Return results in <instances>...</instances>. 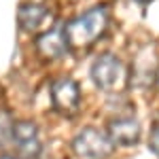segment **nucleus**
I'll return each mask as SVG.
<instances>
[{"instance_id":"7","label":"nucleus","mask_w":159,"mask_h":159,"mask_svg":"<svg viewBox=\"0 0 159 159\" xmlns=\"http://www.w3.org/2000/svg\"><path fill=\"white\" fill-rule=\"evenodd\" d=\"M34 49H36L38 57L43 61H57L66 57L68 53V40H66V32L64 25H51L49 30H45L43 34H38L34 40Z\"/></svg>"},{"instance_id":"4","label":"nucleus","mask_w":159,"mask_h":159,"mask_svg":"<svg viewBox=\"0 0 159 159\" xmlns=\"http://www.w3.org/2000/svg\"><path fill=\"white\" fill-rule=\"evenodd\" d=\"M51 104L61 117H74L81 110V85L70 76H57L51 83Z\"/></svg>"},{"instance_id":"1","label":"nucleus","mask_w":159,"mask_h":159,"mask_svg":"<svg viewBox=\"0 0 159 159\" xmlns=\"http://www.w3.org/2000/svg\"><path fill=\"white\" fill-rule=\"evenodd\" d=\"M108 28V11L106 7H93L83 15L70 19L64 25L68 49L72 51H87L91 45H96L104 36Z\"/></svg>"},{"instance_id":"5","label":"nucleus","mask_w":159,"mask_h":159,"mask_svg":"<svg viewBox=\"0 0 159 159\" xmlns=\"http://www.w3.org/2000/svg\"><path fill=\"white\" fill-rule=\"evenodd\" d=\"M17 21H19V28L28 32V34H43L45 30H49L53 21H55V13L49 4L45 2H24L19 7V13H17Z\"/></svg>"},{"instance_id":"6","label":"nucleus","mask_w":159,"mask_h":159,"mask_svg":"<svg viewBox=\"0 0 159 159\" xmlns=\"http://www.w3.org/2000/svg\"><path fill=\"white\" fill-rule=\"evenodd\" d=\"M13 147L19 159H36L43 151L36 123L28 119L13 121Z\"/></svg>"},{"instance_id":"8","label":"nucleus","mask_w":159,"mask_h":159,"mask_svg":"<svg viewBox=\"0 0 159 159\" xmlns=\"http://www.w3.org/2000/svg\"><path fill=\"white\" fill-rule=\"evenodd\" d=\"M108 134L110 142L115 147H134L140 142V123L136 121L134 117H117V119H110L108 121Z\"/></svg>"},{"instance_id":"13","label":"nucleus","mask_w":159,"mask_h":159,"mask_svg":"<svg viewBox=\"0 0 159 159\" xmlns=\"http://www.w3.org/2000/svg\"><path fill=\"white\" fill-rule=\"evenodd\" d=\"M140 4H148V2H153V0H138Z\"/></svg>"},{"instance_id":"11","label":"nucleus","mask_w":159,"mask_h":159,"mask_svg":"<svg viewBox=\"0 0 159 159\" xmlns=\"http://www.w3.org/2000/svg\"><path fill=\"white\" fill-rule=\"evenodd\" d=\"M0 159H19V157H17V155H11V153H2Z\"/></svg>"},{"instance_id":"9","label":"nucleus","mask_w":159,"mask_h":159,"mask_svg":"<svg viewBox=\"0 0 159 159\" xmlns=\"http://www.w3.org/2000/svg\"><path fill=\"white\" fill-rule=\"evenodd\" d=\"M13 144V119L7 110H0V148Z\"/></svg>"},{"instance_id":"3","label":"nucleus","mask_w":159,"mask_h":159,"mask_svg":"<svg viewBox=\"0 0 159 159\" xmlns=\"http://www.w3.org/2000/svg\"><path fill=\"white\" fill-rule=\"evenodd\" d=\"M72 153L79 159H108L115 151L106 132L98 127H83L72 138Z\"/></svg>"},{"instance_id":"10","label":"nucleus","mask_w":159,"mask_h":159,"mask_svg":"<svg viewBox=\"0 0 159 159\" xmlns=\"http://www.w3.org/2000/svg\"><path fill=\"white\" fill-rule=\"evenodd\" d=\"M148 148L159 157V123L151 129V136H148Z\"/></svg>"},{"instance_id":"12","label":"nucleus","mask_w":159,"mask_h":159,"mask_svg":"<svg viewBox=\"0 0 159 159\" xmlns=\"http://www.w3.org/2000/svg\"><path fill=\"white\" fill-rule=\"evenodd\" d=\"M155 85H157V89H159V68H157V72H155Z\"/></svg>"},{"instance_id":"2","label":"nucleus","mask_w":159,"mask_h":159,"mask_svg":"<svg viewBox=\"0 0 159 159\" xmlns=\"http://www.w3.org/2000/svg\"><path fill=\"white\" fill-rule=\"evenodd\" d=\"M91 81L104 93H123L129 87V68L115 53H102L91 66Z\"/></svg>"}]
</instances>
